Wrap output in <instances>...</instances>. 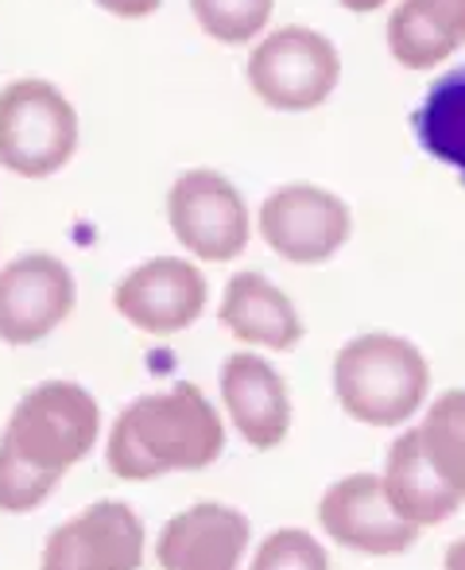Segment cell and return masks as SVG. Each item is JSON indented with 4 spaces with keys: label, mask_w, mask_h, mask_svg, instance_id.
Wrapping results in <instances>:
<instances>
[{
    "label": "cell",
    "mask_w": 465,
    "mask_h": 570,
    "mask_svg": "<svg viewBox=\"0 0 465 570\" xmlns=\"http://www.w3.org/2000/svg\"><path fill=\"white\" fill-rule=\"evenodd\" d=\"M144 520L128 501H93L62 520L39 551V570H140Z\"/></svg>",
    "instance_id": "30bf717a"
},
{
    "label": "cell",
    "mask_w": 465,
    "mask_h": 570,
    "mask_svg": "<svg viewBox=\"0 0 465 570\" xmlns=\"http://www.w3.org/2000/svg\"><path fill=\"white\" fill-rule=\"evenodd\" d=\"M264 245L291 264H326L346 248L353 214L346 198L315 183H284L256 214Z\"/></svg>",
    "instance_id": "52a82bcc"
},
{
    "label": "cell",
    "mask_w": 465,
    "mask_h": 570,
    "mask_svg": "<svg viewBox=\"0 0 465 570\" xmlns=\"http://www.w3.org/2000/svg\"><path fill=\"white\" fill-rule=\"evenodd\" d=\"M415 140L431 159L458 171L465 183V62L446 70L412 114Z\"/></svg>",
    "instance_id": "e0dca14e"
},
{
    "label": "cell",
    "mask_w": 465,
    "mask_h": 570,
    "mask_svg": "<svg viewBox=\"0 0 465 570\" xmlns=\"http://www.w3.org/2000/svg\"><path fill=\"white\" fill-rule=\"evenodd\" d=\"M101 443V407L78 381L28 389L0 431V512L28 517Z\"/></svg>",
    "instance_id": "6da1fadb"
},
{
    "label": "cell",
    "mask_w": 465,
    "mask_h": 570,
    "mask_svg": "<svg viewBox=\"0 0 465 570\" xmlns=\"http://www.w3.org/2000/svg\"><path fill=\"white\" fill-rule=\"evenodd\" d=\"M465 43V0H399L388 16V51L407 70H435Z\"/></svg>",
    "instance_id": "2e32d148"
},
{
    "label": "cell",
    "mask_w": 465,
    "mask_h": 570,
    "mask_svg": "<svg viewBox=\"0 0 465 570\" xmlns=\"http://www.w3.org/2000/svg\"><path fill=\"white\" fill-rule=\"evenodd\" d=\"M318 524L338 548L360 556H404L419 540V528L392 512L376 473H353L326 489L318 501Z\"/></svg>",
    "instance_id": "8fae6325"
},
{
    "label": "cell",
    "mask_w": 465,
    "mask_h": 570,
    "mask_svg": "<svg viewBox=\"0 0 465 570\" xmlns=\"http://www.w3.org/2000/svg\"><path fill=\"white\" fill-rule=\"evenodd\" d=\"M431 365L419 345L399 334H360L334 357V396L349 420L368 428H399L423 407Z\"/></svg>",
    "instance_id": "3957f363"
},
{
    "label": "cell",
    "mask_w": 465,
    "mask_h": 570,
    "mask_svg": "<svg viewBox=\"0 0 465 570\" xmlns=\"http://www.w3.org/2000/svg\"><path fill=\"white\" fill-rule=\"evenodd\" d=\"M206 303H210V284L202 268L182 256H151L125 272L113 287L117 315L156 338L190 331L202 318Z\"/></svg>",
    "instance_id": "9c48e42d"
},
{
    "label": "cell",
    "mask_w": 465,
    "mask_h": 570,
    "mask_svg": "<svg viewBox=\"0 0 465 570\" xmlns=\"http://www.w3.org/2000/svg\"><path fill=\"white\" fill-rule=\"evenodd\" d=\"M101 12L117 16V20H148L151 12L164 8V0H93Z\"/></svg>",
    "instance_id": "44dd1931"
},
{
    "label": "cell",
    "mask_w": 465,
    "mask_h": 570,
    "mask_svg": "<svg viewBox=\"0 0 465 570\" xmlns=\"http://www.w3.org/2000/svg\"><path fill=\"white\" fill-rule=\"evenodd\" d=\"M78 303L75 272L55 253H23L0 268V342L28 350L51 338Z\"/></svg>",
    "instance_id": "ba28073f"
},
{
    "label": "cell",
    "mask_w": 465,
    "mask_h": 570,
    "mask_svg": "<svg viewBox=\"0 0 465 570\" xmlns=\"http://www.w3.org/2000/svg\"><path fill=\"white\" fill-rule=\"evenodd\" d=\"M167 222L190 256L226 264L248 248V206L245 195L214 167H190L167 190Z\"/></svg>",
    "instance_id": "8992f818"
},
{
    "label": "cell",
    "mask_w": 465,
    "mask_h": 570,
    "mask_svg": "<svg viewBox=\"0 0 465 570\" xmlns=\"http://www.w3.org/2000/svg\"><path fill=\"white\" fill-rule=\"evenodd\" d=\"M342 8H349V12H376V8H384L388 0H338Z\"/></svg>",
    "instance_id": "603a6c76"
},
{
    "label": "cell",
    "mask_w": 465,
    "mask_h": 570,
    "mask_svg": "<svg viewBox=\"0 0 465 570\" xmlns=\"http://www.w3.org/2000/svg\"><path fill=\"white\" fill-rule=\"evenodd\" d=\"M248 570H330V556L318 535L303 528H276L271 535H264Z\"/></svg>",
    "instance_id": "ffe728a7"
},
{
    "label": "cell",
    "mask_w": 465,
    "mask_h": 570,
    "mask_svg": "<svg viewBox=\"0 0 465 570\" xmlns=\"http://www.w3.org/2000/svg\"><path fill=\"white\" fill-rule=\"evenodd\" d=\"M380 485H384V497H388L392 512L415 528L443 524V520H451L465 501L458 489L446 485L435 465L427 462L415 428L404 431V435L392 443L388 462H384V473H380Z\"/></svg>",
    "instance_id": "9a60e30c"
},
{
    "label": "cell",
    "mask_w": 465,
    "mask_h": 570,
    "mask_svg": "<svg viewBox=\"0 0 465 570\" xmlns=\"http://www.w3.org/2000/svg\"><path fill=\"white\" fill-rule=\"evenodd\" d=\"M221 404L233 428L256 451H271L291 431V396L284 376L256 353H229L221 361Z\"/></svg>",
    "instance_id": "4fadbf2b"
},
{
    "label": "cell",
    "mask_w": 465,
    "mask_h": 570,
    "mask_svg": "<svg viewBox=\"0 0 465 570\" xmlns=\"http://www.w3.org/2000/svg\"><path fill=\"white\" fill-rule=\"evenodd\" d=\"M218 318L237 342L260 350H295L303 342V318L295 303L260 272H237L229 279Z\"/></svg>",
    "instance_id": "5bb4252c"
},
{
    "label": "cell",
    "mask_w": 465,
    "mask_h": 570,
    "mask_svg": "<svg viewBox=\"0 0 465 570\" xmlns=\"http://www.w3.org/2000/svg\"><path fill=\"white\" fill-rule=\"evenodd\" d=\"M248 86L276 114H310L326 106L342 82V55L323 31L287 23L276 28L248 55Z\"/></svg>",
    "instance_id": "5b68a950"
},
{
    "label": "cell",
    "mask_w": 465,
    "mask_h": 570,
    "mask_svg": "<svg viewBox=\"0 0 465 570\" xmlns=\"http://www.w3.org/2000/svg\"><path fill=\"white\" fill-rule=\"evenodd\" d=\"M427 462L438 478L465 497V389H451L427 407L423 423L415 428Z\"/></svg>",
    "instance_id": "ac0fdd59"
},
{
    "label": "cell",
    "mask_w": 465,
    "mask_h": 570,
    "mask_svg": "<svg viewBox=\"0 0 465 570\" xmlns=\"http://www.w3.org/2000/svg\"><path fill=\"white\" fill-rule=\"evenodd\" d=\"M276 0H190L198 28L226 47L253 43L271 20Z\"/></svg>",
    "instance_id": "d6986e66"
},
{
    "label": "cell",
    "mask_w": 465,
    "mask_h": 570,
    "mask_svg": "<svg viewBox=\"0 0 465 570\" xmlns=\"http://www.w3.org/2000/svg\"><path fill=\"white\" fill-rule=\"evenodd\" d=\"M226 454V423L190 381L136 396L117 412L106 443V465L120 481H156L195 473Z\"/></svg>",
    "instance_id": "7a4b0ae2"
},
{
    "label": "cell",
    "mask_w": 465,
    "mask_h": 570,
    "mask_svg": "<svg viewBox=\"0 0 465 570\" xmlns=\"http://www.w3.org/2000/svg\"><path fill=\"white\" fill-rule=\"evenodd\" d=\"M443 567H446V570H465V540L451 543V551H446Z\"/></svg>",
    "instance_id": "7402d4cb"
},
{
    "label": "cell",
    "mask_w": 465,
    "mask_h": 570,
    "mask_svg": "<svg viewBox=\"0 0 465 570\" xmlns=\"http://www.w3.org/2000/svg\"><path fill=\"white\" fill-rule=\"evenodd\" d=\"M82 120L47 78H16L0 90V167L20 179H51L75 159Z\"/></svg>",
    "instance_id": "277c9868"
},
{
    "label": "cell",
    "mask_w": 465,
    "mask_h": 570,
    "mask_svg": "<svg viewBox=\"0 0 465 570\" xmlns=\"http://www.w3.org/2000/svg\"><path fill=\"white\" fill-rule=\"evenodd\" d=\"M253 524L240 509L198 501L175 512L156 535V563L164 570H240Z\"/></svg>",
    "instance_id": "7c38bea8"
}]
</instances>
